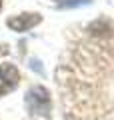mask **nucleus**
<instances>
[{
  "mask_svg": "<svg viewBox=\"0 0 114 120\" xmlns=\"http://www.w3.org/2000/svg\"><path fill=\"white\" fill-rule=\"evenodd\" d=\"M0 8H2V0H0Z\"/></svg>",
  "mask_w": 114,
  "mask_h": 120,
  "instance_id": "6",
  "label": "nucleus"
},
{
  "mask_svg": "<svg viewBox=\"0 0 114 120\" xmlns=\"http://www.w3.org/2000/svg\"><path fill=\"white\" fill-rule=\"evenodd\" d=\"M20 72L14 64H0V96L12 92L18 86Z\"/></svg>",
  "mask_w": 114,
  "mask_h": 120,
  "instance_id": "3",
  "label": "nucleus"
},
{
  "mask_svg": "<svg viewBox=\"0 0 114 120\" xmlns=\"http://www.w3.org/2000/svg\"><path fill=\"white\" fill-rule=\"evenodd\" d=\"M42 20L40 14H32V12H26V14H18V16L8 18V28H12L14 32H26V30L34 28L38 22Z\"/></svg>",
  "mask_w": 114,
  "mask_h": 120,
  "instance_id": "4",
  "label": "nucleus"
},
{
  "mask_svg": "<svg viewBox=\"0 0 114 120\" xmlns=\"http://www.w3.org/2000/svg\"><path fill=\"white\" fill-rule=\"evenodd\" d=\"M50 92L44 86H32L26 92V108L30 114H50Z\"/></svg>",
  "mask_w": 114,
  "mask_h": 120,
  "instance_id": "2",
  "label": "nucleus"
},
{
  "mask_svg": "<svg viewBox=\"0 0 114 120\" xmlns=\"http://www.w3.org/2000/svg\"><path fill=\"white\" fill-rule=\"evenodd\" d=\"M90 0H60V6L62 8H74V6H80V4H86Z\"/></svg>",
  "mask_w": 114,
  "mask_h": 120,
  "instance_id": "5",
  "label": "nucleus"
},
{
  "mask_svg": "<svg viewBox=\"0 0 114 120\" xmlns=\"http://www.w3.org/2000/svg\"><path fill=\"white\" fill-rule=\"evenodd\" d=\"M56 78L64 120H114V20L98 18L72 36Z\"/></svg>",
  "mask_w": 114,
  "mask_h": 120,
  "instance_id": "1",
  "label": "nucleus"
}]
</instances>
